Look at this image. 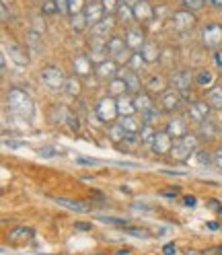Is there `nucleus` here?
<instances>
[{
  "mask_svg": "<svg viewBox=\"0 0 222 255\" xmlns=\"http://www.w3.org/2000/svg\"><path fill=\"white\" fill-rule=\"evenodd\" d=\"M206 103H208L212 109H222V87L220 85L212 87L208 93H206Z\"/></svg>",
  "mask_w": 222,
  "mask_h": 255,
  "instance_id": "bb28decb",
  "label": "nucleus"
},
{
  "mask_svg": "<svg viewBox=\"0 0 222 255\" xmlns=\"http://www.w3.org/2000/svg\"><path fill=\"white\" fill-rule=\"evenodd\" d=\"M214 83V74L210 72V70H200L198 74H196V85H200V87H210Z\"/></svg>",
  "mask_w": 222,
  "mask_h": 255,
  "instance_id": "58836bf2",
  "label": "nucleus"
},
{
  "mask_svg": "<svg viewBox=\"0 0 222 255\" xmlns=\"http://www.w3.org/2000/svg\"><path fill=\"white\" fill-rule=\"evenodd\" d=\"M60 206H66V208H70V210H78V212H85L87 210V206L85 204H81V202H72V200H66V198H54Z\"/></svg>",
  "mask_w": 222,
  "mask_h": 255,
  "instance_id": "ea45409f",
  "label": "nucleus"
},
{
  "mask_svg": "<svg viewBox=\"0 0 222 255\" xmlns=\"http://www.w3.org/2000/svg\"><path fill=\"white\" fill-rule=\"evenodd\" d=\"M171 83H173V89H177L181 93H187L189 89H192V83H196V78L189 70H177L175 74L171 76Z\"/></svg>",
  "mask_w": 222,
  "mask_h": 255,
  "instance_id": "9b49d317",
  "label": "nucleus"
},
{
  "mask_svg": "<svg viewBox=\"0 0 222 255\" xmlns=\"http://www.w3.org/2000/svg\"><path fill=\"white\" fill-rule=\"evenodd\" d=\"M208 2V6H212V8H222V0H206Z\"/></svg>",
  "mask_w": 222,
  "mask_h": 255,
  "instance_id": "4d7b16f0",
  "label": "nucleus"
},
{
  "mask_svg": "<svg viewBox=\"0 0 222 255\" xmlns=\"http://www.w3.org/2000/svg\"><path fill=\"white\" fill-rule=\"evenodd\" d=\"M74 229H76V231H89V229H91V225H89V222H76Z\"/></svg>",
  "mask_w": 222,
  "mask_h": 255,
  "instance_id": "6e6d98bb",
  "label": "nucleus"
},
{
  "mask_svg": "<svg viewBox=\"0 0 222 255\" xmlns=\"http://www.w3.org/2000/svg\"><path fill=\"white\" fill-rule=\"evenodd\" d=\"M39 78H41V83L45 87H50V89H64L68 76L64 74V70L58 68V66H45L39 72Z\"/></svg>",
  "mask_w": 222,
  "mask_h": 255,
  "instance_id": "39448f33",
  "label": "nucleus"
},
{
  "mask_svg": "<svg viewBox=\"0 0 222 255\" xmlns=\"http://www.w3.org/2000/svg\"><path fill=\"white\" fill-rule=\"evenodd\" d=\"M165 255H175V245H165Z\"/></svg>",
  "mask_w": 222,
  "mask_h": 255,
  "instance_id": "680f3d73",
  "label": "nucleus"
},
{
  "mask_svg": "<svg viewBox=\"0 0 222 255\" xmlns=\"http://www.w3.org/2000/svg\"><path fill=\"white\" fill-rule=\"evenodd\" d=\"M181 4H183V8H187V10L198 12V10H202L208 2H206V0H181Z\"/></svg>",
  "mask_w": 222,
  "mask_h": 255,
  "instance_id": "a19ab883",
  "label": "nucleus"
},
{
  "mask_svg": "<svg viewBox=\"0 0 222 255\" xmlns=\"http://www.w3.org/2000/svg\"><path fill=\"white\" fill-rule=\"evenodd\" d=\"M101 2H103L105 10L111 14V12H115V10H117V6H119V2H121V0H101Z\"/></svg>",
  "mask_w": 222,
  "mask_h": 255,
  "instance_id": "09e8293b",
  "label": "nucleus"
},
{
  "mask_svg": "<svg viewBox=\"0 0 222 255\" xmlns=\"http://www.w3.org/2000/svg\"><path fill=\"white\" fill-rule=\"evenodd\" d=\"M144 33H142V29L138 27H130L128 31H125V43H128L130 52H140L142 45H144Z\"/></svg>",
  "mask_w": 222,
  "mask_h": 255,
  "instance_id": "dca6fc26",
  "label": "nucleus"
},
{
  "mask_svg": "<svg viewBox=\"0 0 222 255\" xmlns=\"http://www.w3.org/2000/svg\"><path fill=\"white\" fill-rule=\"evenodd\" d=\"M146 91L150 93V95H158V93H165L167 91V83H165V78L163 76H150L148 81H146Z\"/></svg>",
  "mask_w": 222,
  "mask_h": 255,
  "instance_id": "c756f323",
  "label": "nucleus"
},
{
  "mask_svg": "<svg viewBox=\"0 0 222 255\" xmlns=\"http://www.w3.org/2000/svg\"><path fill=\"white\" fill-rule=\"evenodd\" d=\"M113 25H115L113 17H111V14H107L105 19H101L97 25H93V27H91V33H93V37H99V39H109V33H111V31H113Z\"/></svg>",
  "mask_w": 222,
  "mask_h": 255,
  "instance_id": "ddd939ff",
  "label": "nucleus"
},
{
  "mask_svg": "<svg viewBox=\"0 0 222 255\" xmlns=\"http://www.w3.org/2000/svg\"><path fill=\"white\" fill-rule=\"evenodd\" d=\"M119 76L125 81V85H128V93H140V78H138V72H134L132 68H121V70H119Z\"/></svg>",
  "mask_w": 222,
  "mask_h": 255,
  "instance_id": "412c9836",
  "label": "nucleus"
},
{
  "mask_svg": "<svg viewBox=\"0 0 222 255\" xmlns=\"http://www.w3.org/2000/svg\"><path fill=\"white\" fill-rule=\"evenodd\" d=\"M115 17H117L121 23H130L132 19H136V17H134V6L128 4V2H119L117 10H115Z\"/></svg>",
  "mask_w": 222,
  "mask_h": 255,
  "instance_id": "473e14b6",
  "label": "nucleus"
},
{
  "mask_svg": "<svg viewBox=\"0 0 222 255\" xmlns=\"http://www.w3.org/2000/svg\"><path fill=\"white\" fill-rule=\"evenodd\" d=\"M107 136H109L111 142H115V144H121V142L125 140V136H128V132H125V128H123L119 122H113V124L109 126Z\"/></svg>",
  "mask_w": 222,
  "mask_h": 255,
  "instance_id": "393cba45",
  "label": "nucleus"
},
{
  "mask_svg": "<svg viewBox=\"0 0 222 255\" xmlns=\"http://www.w3.org/2000/svg\"><path fill=\"white\" fill-rule=\"evenodd\" d=\"M0 14H2V23H6L8 19H10V12H8V6H6V2H0Z\"/></svg>",
  "mask_w": 222,
  "mask_h": 255,
  "instance_id": "3c124183",
  "label": "nucleus"
},
{
  "mask_svg": "<svg viewBox=\"0 0 222 255\" xmlns=\"http://www.w3.org/2000/svg\"><path fill=\"white\" fill-rule=\"evenodd\" d=\"M140 54H142V58L146 60V64H154L158 58H161V47H158L154 41H144Z\"/></svg>",
  "mask_w": 222,
  "mask_h": 255,
  "instance_id": "4be33fe9",
  "label": "nucleus"
},
{
  "mask_svg": "<svg viewBox=\"0 0 222 255\" xmlns=\"http://www.w3.org/2000/svg\"><path fill=\"white\" fill-rule=\"evenodd\" d=\"M144 118H142V122L144 124H150V126H154V122L161 118V111H158V107H152V109H148L146 114H142Z\"/></svg>",
  "mask_w": 222,
  "mask_h": 255,
  "instance_id": "c03bdc74",
  "label": "nucleus"
},
{
  "mask_svg": "<svg viewBox=\"0 0 222 255\" xmlns=\"http://www.w3.org/2000/svg\"><path fill=\"white\" fill-rule=\"evenodd\" d=\"M117 111H119V118L123 116H134L136 114V103H134V97H130L128 93L121 95V97H117Z\"/></svg>",
  "mask_w": 222,
  "mask_h": 255,
  "instance_id": "aec40b11",
  "label": "nucleus"
},
{
  "mask_svg": "<svg viewBox=\"0 0 222 255\" xmlns=\"http://www.w3.org/2000/svg\"><path fill=\"white\" fill-rule=\"evenodd\" d=\"M183 202H185V206H196V198L194 196H185Z\"/></svg>",
  "mask_w": 222,
  "mask_h": 255,
  "instance_id": "052dcab7",
  "label": "nucleus"
},
{
  "mask_svg": "<svg viewBox=\"0 0 222 255\" xmlns=\"http://www.w3.org/2000/svg\"><path fill=\"white\" fill-rule=\"evenodd\" d=\"M210 105L206 103V101H194L192 105L187 107V120L189 122H194V124H202V122H206L208 120V116H210Z\"/></svg>",
  "mask_w": 222,
  "mask_h": 255,
  "instance_id": "0eeeda50",
  "label": "nucleus"
},
{
  "mask_svg": "<svg viewBox=\"0 0 222 255\" xmlns=\"http://www.w3.org/2000/svg\"><path fill=\"white\" fill-rule=\"evenodd\" d=\"M76 163H83V165H95V161H91V158H83V156H78V158H76Z\"/></svg>",
  "mask_w": 222,
  "mask_h": 255,
  "instance_id": "bf43d9fd",
  "label": "nucleus"
},
{
  "mask_svg": "<svg viewBox=\"0 0 222 255\" xmlns=\"http://www.w3.org/2000/svg\"><path fill=\"white\" fill-rule=\"evenodd\" d=\"M181 91H177V89H167L163 95H161V105H163V109L165 111H169V114H173L175 109H179V105H181Z\"/></svg>",
  "mask_w": 222,
  "mask_h": 255,
  "instance_id": "f8f14e48",
  "label": "nucleus"
},
{
  "mask_svg": "<svg viewBox=\"0 0 222 255\" xmlns=\"http://www.w3.org/2000/svg\"><path fill=\"white\" fill-rule=\"evenodd\" d=\"M173 136L163 130V132H156V138H154V144H152V152L158 154V156H165V154H171V148H173Z\"/></svg>",
  "mask_w": 222,
  "mask_h": 255,
  "instance_id": "9d476101",
  "label": "nucleus"
},
{
  "mask_svg": "<svg viewBox=\"0 0 222 255\" xmlns=\"http://www.w3.org/2000/svg\"><path fill=\"white\" fill-rule=\"evenodd\" d=\"M119 124L125 128V132H140L142 130V126H144V122H138L134 116H123V118H119Z\"/></svg>",
  "mask_w": 222,
  "mask_h": 255,
  "instance_id": "72a5a7b5",
  "label": "nucleus"
},
{
  "mask_svg": "<svg viewBox=\"0 0 222 255\" xmlns=\"http://www.w3.org/2000/svg\"><path fill=\"white\" fill-rule=\"evenodd\" d=\"M208 229H212V231L218 229V222H208Z\"/></svg>",
  "mask_w": 222,
  "mask_h": 255,
  "instance_id": "e2e57ef3",
  "label": "nucleus"
},
{
  "mask_svg": "<svg viewBox=\"0 0 222 255\" xmlns=\"http://www.w3.org/2000/svg\"><path fill=\"white\" fill-rule=\"evenodd\" d=\"M66 126L70 128V132H78V130H81V120H78V116L74 114V111H70V116H68Z\"/></svg>",
  "mask_w": 222,
  "mask_h": 255,
  "instance_id": "49530a36",
  "label": "nucleus"
},
{
  "mask_svg": "<svg viewBox=\"0 0 222 255\" xmlns=\"http://www.w3.org/2000/svg\"><path fill=\"white\" fill-rule=\"evenodd\" d=\"M31 237H33V229H29V227H17L8 233L10 243H27L31 241Z\"/></svg>",
  "mask_w": 222,
  "mask_h": 255,
  "instance_id": "b1692460",
  "label": "nucleus"
},
{
  "mask_svg": "<svg viewBox=\"0 0 222 255\" xmlns=\"http://www.w3.org/2000/svg\"><path fill=\"white\" fill-rule=\"evenodd\" d=\"M39 154H41V156H56V154H58V150H54L52 146H45V148H41V150H39Z\"/></svg>",
  "mask_w": 222,
  "mask_h": 255,
  "instance_id": "864d4df0",
  "label": "nucleus"
},
{
  "mask_svg": "<svg viewBox=\"0 0 222 255\" xmlns=\"http://www.w3.org/2000/svg\"><path fill=\"white\" fill-rule=\"evenodd\" d=\"M41 37L39 33H35L33 29H29V33H27V50L31 52H41Z\"/></svg>",
  "mask_w": 222,
  "mask_h": 255,
  "instance_id": "c9c22d12",
  "label": "nucleus"
},
{
  "mask_svg": "<svg viewBox=\"0 0 222 255\" xmlns=\"http://www.w3.org/2000/svg\"><path fill=\"white\" fill-rule=\"evenodd\" d=\"M202 45L208 47V50H218L222 45V25L220 23H208L202 27V33H200Z\"/></svg>",
  "mask_w": 222,
  "mask_h": 255,
  "instance_id": "7ed1b4c3",
  "label": "nucleus"
},
{
  "mask_svg": "<svg viewBox=\"0 0 222 255\" xmlns=\"http://www.w3.org/2000/svg\"><path fill=\"white\" fill-rule=\"evenodd\" d=\"M6 54L10 56V60L17 64V66H27L29 64V54H27V47L19 45V43H8L6 45Z\"/></svg>",
  "mask_w": 222,
  "mask_h": 255,
  "instance_id": "4468645a",
  "label": "nucleus"
},
{
  "mask_svg": "<svg viewBox=\"0 0 222 255\" xmlns=\"http://www.w3.org/2000/svg\"><path fill=\"white\" fill-rule=\"evenodd\" d=\"M81 91H83L81 76H76V74L68 76V78H66V85H64V93L70 95V97H78V95H81Z\"/></svg>",
  "mask_w": 222,
  "mask_h": 255,
  "instance_id": "c85d7f7f",
  "label": "nucleus"
},
{
  "mask_svg": "<svg viewBox=\"0 0 222 255\" xmlns=\"http://www.w3.org/2000/svg\"><path fill=\"white\" fill-rule=\"evenodd\" d=\"M198 132H200L198 136H200L202 140H212V138L216 136V126H214L210 120H206V122L200 124V130H198Z\"/></svg>",
  "mask_w": 222,
  "mask_h": 255,
  "instance_id": "f704fd0d",
  "label": "nucleus"
},
{
  "mask_svg": "<svg viewBox=\"0 0 222 255\" xmlns=\"http://www.w3.org/2000/svg\"><path fill=\"white\" fill-rule=\"evenodd\" d=\"M58 12V4L56 0H45V2H41V14L43 17H52V14Z\"/></svg>",
  "mask_w": 222,
  "mask_h": 255,
  "instance_id": "79ce46f5",
  "label": "nucleus"
},
{
  "mask_svg": "<svg viewBox=\"0 0 222 255\" xmlns=\"http://www.w3.org/2000/svg\"><path fill=\"white\" fill-rule=\"evenodd\" d=\"M128 233H130V235H136V237H146V233L140 231V229H128Z\"/></svg>",
  "mask_w": 222,
  "mask_h": 255,
  "instance_id": "13d9d810",
  "label": "nucleus"
},
{
  "mask_svg": "<svg viewBox=\"0 0 222 255\" xmlns=\"http://www.w3.org/2000/svg\"><path fill=\"white\" fill-rule=\"evenodd\" d=\"M121 2H128V4H132V6H134V4L138 2V0H121Z\"/></svg>",
  "mask_w": 222,
  "mask_h": 255,
  "instance_id": "0e129e2a",
  "label": "nucleus"
},
{
  "mask_svg": "<svg viewBox=\"0 0 222 255\" xmlns=\"http://www.w3.org/2000/svg\"><path fill=\"white\" fill-rule=\"evenodd\" d=\"M31 29H33L35 33H39V35L45 33V23L41 21V17H35V19H33V23H31Z\"/></svg>",
  "mask_w": 222,
  "mask_h": 255,
  "instance_id": "de8ad7c7",
  "label": "nucleus"
},
{
  "mask_svg": "<svg viewBox=\"0 0 222 255\" xmlns=\"http://www.w3.org/2000/svg\"><path fill=\"white\" fill-rule=\"evenodd\" d=\"M68 116H70V109L64 107V105H54L50 109V122L52 124H66Z\"/></svg>",
  "mask_w": 222,
  "mask_h": 255,
  "instance_id": "a878e982",
  "label": "nucleus"
},
{
  "mask_svg": "<svg viewBox=\"0 0 222 255\" xmlns=\"http://www.w3.org/2000/svg\"><path fill=\"white\" fill-rule=\"evenodd\" d=\"M87 6V0H68V12L76 14V12H83Z\"/></svg>",
  "mask_w": 222,
  "mask_h": 255,
  "instance_id": "a18cd8bd",
  "label": "nucleus"
},
{
  "mask_svg": "<svg viewBox=\"0 0 222 255\" xmlns=\"http://www.w3.org/2000/svg\"><path fill=\"white\" fill-rule=\"evenodd\" d=\"M72 68H74V74L76 76H89L91 72H93V62H91V58L89 56H76L74 60H72Z\"/></svg>",
  "mask_w": 222,
  "mask_h": 255,
  "instance_id": "a211bd4d",
  "label": "nucleus"
},
{
  "mask_svg": "<svg viewBox=\"0 0 222 255\" xmlns=\"http://www.w3.org/2000/svg\"><path fill=\"white\" fill-rule=\"evenodd\" d=\"M6 107L10 109L12 116H17L21 120H27L31 122L35 116V105H33V99H31V95L19 87H12L8 89L6 93Z\"/></svg>",
  "mask_w": 222,
  "mask_h": 255,
  "instance_id": "f257e3e1",
  "label": "nucleus"
},
{
  "mask_svg": "<svg viewBox=\"0 0 222 255\" xmlns=\"http://www.w3.org/2000/svg\"><path fill=\"white\" fill-rule=\"evenodd\" d=\"M134 17L140 23H148V21L154 19V8H152V4L148 2V0H138V2L134 4Z\"/></svg>",
  "mask_w": 222,
  "mask_h": 255,
  "instance_id": "2eb2a0df",
  "label": "nucleus"
},
{
  "mask_svg": "<svg viewBox=\"0 0 222 255\" xmlns=\"http://www.w3.org/2000/svg\"><path fill=\"white\" fill-rule=\"evenodd\" d=\"M138 144H142V140H140V132H130L128 136H125V140L121 142L123 150H134Z\"/></svg>",
  "mask_w": 222,
  "mask_h": 255,
  "instance_id": "4c0bfd02",
  "label": "nucleus"
},
{
  "mask_svg": "<svg viewBox=\"0 0 222 255\" xmlns=\"http://www.w3.org/2000/svg\"><path fill=\"white\" fill-rule=\"evenodd\" d=\"M165 130L175 138V140H181L185 134H187V126H185V122L181 120V118H171L169 122H167V128Z\"/></svg>",
  "mask_w": 222,
  "mask_h": 255,
  "instance_id": "6ab92c4d",
  "label": "nucleus"
},
{
  "mask_svg": "<svg viewBox=\"0 0 222 255\" xmlns=\"http://www.w3.org/2000/svg\"><path fill=\"white\" fill-rule=\"evenodd\" d=\"M194 152H196V150L181 138V140H175V144H173V148H171V158H173V161H187V158L192 156Z\"/></svg>",
  "mask_w": 222,
  "mask_h": 255,
  "instance_id": "f3484780",
  "label": "nucleus"
},
{
  "mask_svg": "<svg viewBox=\"0 0 222 255\" xmlns=\"http://www.w3.org/2000/svg\"><path fill=\"white\" fill-rule=\"evenodd\" d=\"M119 66H117V62L115 60H111V58H105L103 62L99 64H95V74H97L101 81H111V78H115L119 74Z\"/></svg>",
  "mask_w": 222,
  "mask_h": 255,
  "instance_id": "6e6552de",
  "label": "nucleus"
},
{
  "mask_svg": "<svg viewBox=\"0 0 222 255\" xmlns=\"http://www.w3.org/2000/svg\"><path fill=\"white\" fill-rule=\"evenodd\" d=\"M95 116H97L99 122L103 124H113L119 118V111H117V99L111 97V95H105L97 101L95 105Z\"/></svg>",
  "mask_w": 222,
  "mask_h": 255,
  "instance_id": "f03ea898",
  "label": "nucleus"
},
{
  "mask_svg": "<svg viewBox=\"0 0 222 255\" xmlns=\"http://www.w3.org/2000/svg\"><path fill=\"white\" fill-rule=\"evenodd\" d=\"M4 146H10V148H21L23 142H14V140H6L4 138Z\"/></svg>",
  "mask_w": 222,
  "mask_h": 255,
  "instance_id": "5fc2aeb1",
  "label": "nucleus"
},
{
  "mask_svg": "<svg viewBox=\"0 0 222 255\" xmlns=\"http://www.w3.org/2000/svg\"><path fill=\"white\" fill-rule=\"evenodd\" d=\"M134 103H136V109L140 111V114H146L148 109L154 107V101H152V97H150V93H136Z\"/></svg>",
  "mask_w": 222,
  "mask_h": 255,
  "instance_id": "cd10ccee",
  "label": "nucleus"
},
{
  "mask_svg": "<svg viewBox=\"0 0 222 255\" xmlns=\"http://www.w3.org/2000/svg\"><path fill=\"white\" fill-rule=\"evenodd\" d=\"M144 66H146V60L142 58V54L140 52H132V56L128 60V68H132L134 72H140Z\"/></svg>",
  "mask_w": 222,
  "mask_h": 255,
  "instance_id": "e433bc0d",
  "label": "nucleus"
},
{
  "mask_svg": "<svg viewBox=\"0 0 222 255\" xmlns=\"http://www.w3.org/2000/svg\"><path fill=\"white\" fill-rule=\"evenodd\" d=\"M56 4H58V12L60 14H70L68 12V0H56Z\"/></svg>",
  "mask_w": 222,
  "mask_h": 255,
  "instance_id": "8fccbe9b",
  "label": "nucleus"
},
{
  "mask_svg": "<svg viewBox=\"0 0 222 255\" xmlns=\"http://www.w3.org/2000/svg\"><path fill=\"white\" fill-rule=\"evenodd\" d=\"M107 54H109L111 60H115L117 64H119V62H125V60H130V56H132V52H130L128 43H125V39L115 37V35L107 39Z\"/></svg>",
  "mask_w": 222,
  "mask_h": 255,
  "instance_id": "423d86ee",
  "label": "nucleus"
},
{
  "mask_svg": "<svg viewBox=\"0 0 222 255\" xmlns=\"http://www.w3.org/2000/svg\"><path fill=\"white\" fill-rule=\"evenodd\" d=\"M154 138H156V130H154V126H150V124H144V126H142V130H140V140H142V146L152 148V144H154Z\"/></svg>",
  "mask_w": 222,
  "mask_h": 255,
  "instance_id": "7c9ffc66",
  "label": "nucleus"
},
{
  "mask_svg": "<svg viewBox=\"0 0 222 255\" xmlns=\"http://www.w3.org/2000/svg\"><path fill=\"white\" fill-rule=\"evenodd\" d=\"M214 165L222 171V146H220V148H216V152H214Z\"/></svg>",
  "mask_w": 222,
  "mask_h": 255,
  "instance_id": "603ef678",
  "label": "nucleus"
},
{
  "mask_svg": "<svg viewBox=\"0 0 222 255\" xmlns=\"http://www.w3.org/2000/svg\"><path fill=\"white\" fill-rule=\"evenodd\" d=\"M70 27L74 33H83V31L89 27V21H87V14L85 12H76V14H70Z\"/></svg>",
  "mask_w": 222,
  "mask_h": 255,
  "instance_id": "2f4dec72",
  "label": "nucleus"
},
{
  "mask_svg": "<svg viewBox=\"0 0 222 255\" xmlns=\"http://www.w3.org/2000/svg\"><path fill=\"white\" fill-rule=\"evenodd\" d=\"M83 12L87 14V21H89V25H91V27H93V25H97L101 19H105V17H107V14H105L107 10H105V6H103L101 0H89Z\"/></svg>",
  "mask_w": 222,
  "mask_h": 255,
  "instance_id": "1a4fd4ad",
  "label": "nucleus"
},
{
  "mask_svg": "<svg viewBox=\"0 0 222 255\" xmlns=\"http://www.w3.org/2000/svg\"><path fill=\"white\" fill-rule=\"evenodd\" d=\"M107 91H109L111 97H115V99H117V97H121V95L128 93V85H125V81L117 74L115 78H111V81L107 83Z\"/></svg>",
  "mask_w": 222,
  "mask_h": 255,
  "instance_id": "5701e85b",
  "label": "nucleus"
},
{
  "mask_svg": "<svg viewBox=\"0 0 222 255\" xmlns=\"http://www.w3.org/2000/svg\"><path fill=\"white\" fill-rule=\"evenodd\" d=\"M37 2H45V0H37Z\"/></svg>",
  "mask_w": 222,
  "mask_h": 255,
  "instance_id": "69168bd1",
  "label": "nucleus"
},
{
  "mask_svg": "<svg viewBox=\"0 0 222 255\" xmlns=\"http://www.w3.org/2000/svg\"><path fill=\"white\" fill-rule=\"evenodd\" d=\"M210 161L214 163V154L210 156L206 150H196V163L200 165V167H206V165H210Z\"/></svg>",
  "mask_w": 222,
  "mask_h": 255,
  "instance_id": "37998d69",
  "label": "nucleus"
},
{
  "mask_svg": "<svg viewBox=\"0 0 222 255\" xmlns=\"http://www.w3.org/2000/svg\"><path fill=\"white\" fill-rule=\"evenodd\" d=\"M171 21H173V27L179 33H187V31H192L198 23V17L194 10H187V8H181V10H175L171 14Z\"/></svg>",
  "mask_w": 222,
  "mask_h": 255,
  "instance_id": "20e7f679",
  "label": "nucleus"
}]
</instances>
